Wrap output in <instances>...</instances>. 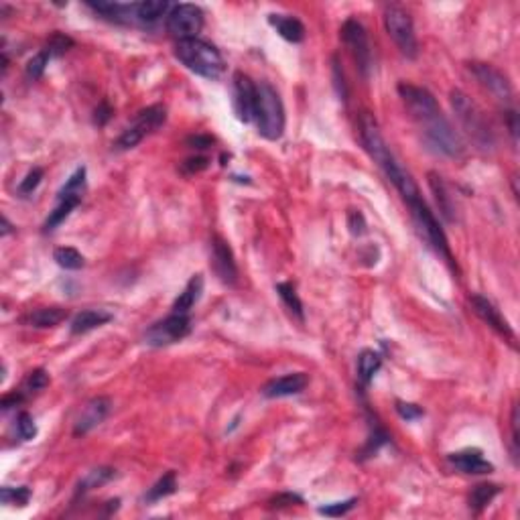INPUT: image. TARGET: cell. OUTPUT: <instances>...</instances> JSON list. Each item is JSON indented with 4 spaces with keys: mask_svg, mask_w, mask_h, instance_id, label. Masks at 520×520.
I'll list each match as a JSON object with an SVG mask.
<instances>
[{
    "mask_svg": "<svg viewBox=\"0 0 520 520\" xmlns=\"http://www.w3.org/2000/svg\"><path fill=\"white\" fill-rule=\"evenodd\" d=\"M398 94L405 106L409 108L411 116L416 120V125L423 128L429 145L435 146L447 157L463 155V143L459 134L454 130V126L449 125V120L443 116L437 100L433 98L431 92H427L425 87L413 85V83H400Z\"/></svg>",
    "mask_w": 520,
    "mask_h": 520,
    "instance_id": "6da1fadb",
    "label": "cell"
},
{
    "mask_svg": "<svg viewBox=\"0 0 520 520\" xmlns=\"http://www.w3.org/2000/svg\"><path fill=\"white\" fill-rule=\"evenodd\" d=\"M360 136H362V143L366 146L368 155L374 159L376 165L384 171V175L393 181V185L405 197V202L409 204V202H413L416 197H421L419 195V188H416V183L413 181L411 173L396 161V157L393 155L391 146L386 145V141H384L380 128L376 125V120L368 112H364L362 118H360Z\"/></svg>",
    "mask_w": 520,
    "mask_h": 520,
    "instance_id": "7a4b0ae2",
    "label": "cell"
},
{
    "mask_svg": "<svg viewBox=\"0 0 520 520\" xmlns=\"http://www.w3.org/2000/svg\"><path fill=\"white\" fill-rule=\"evenodd\" d=\"M175 57L183 63L189 71L206 80H218L226 67L222 53L211 43L204 41V39L179 41L175 47Z\"/></svg>",
    "mask_w": 520,
    "mask_h": 520,
    "instance_id": "3957f363",
    "label": "cell"
},
{
    "mask_svg": "<svg viewBox=\"0 0 520 520\" xmlns=\"http://www.w3.org/2000/svg\"><path fill=\"white\" fill-rule=\"evenodd\" d=\"M254 120L258 132L276 141L283 136L285 130V108L279 92L269 82H260L256 85V106H254Z\"/></svg>",
    "mask_w": 520,
    "mask_h": 520,
    "instance_id": "277c9868",
    "label": "cell"
},
{
    "mask_svg": "<svg viewBox=\"0 0 520 520\" xmlns=\"http://www.w3.org/2000/svg\"><path fill=\"white\" fill-rule=\"evenodd\" d=\"M384 27H386L391 39L400 49V53L409 59H415L416 53H419V43H416L415 27H413L411 15L396 4H388L384 8Z\"/></svg>",
    "mask_w": 520,
    "mask_h": 520,
    "instance_id": "5b68a950",
    "label": "cell"
},
{
    "mask_svg": "<svg viewBox=\"0 0 520 520\" xmlns=\"http://www.w3.org/2000/svg\"><path fill=\"white\" fill-rule=\"evenodd\" d=\"M449 98H451V106L458 114L459 122L468 130V134L476 141V145L484 146V148L492 145V132L486 125L478 106L474 104L461 90H454Z\"/></svg>",
    "mask_w": 520,
    "mask_h": 520,
    "instance_id": "8992f818",
    "label": "cell"
},
{
    "mask_svg": "<svg viewBox=\"0 0 520 520\" xmlns=\"http://www.w3.org/2000/svg\"><path fill=\"white\" fill-rule=\"evenodd\" d=\"M204 27V13L195 4H177L167 15V31L179 41L197 39V33Z\"/></svg>",
    "mask_w": 520,
    "mask_h": 520,
    "instance_id": "52a82bcc",
    "label": "cell"
},
{
    "mask_svg": "<svg viewBox=\"0 0 520 520\" xmlns=\"http://www.w3.org/2000/svg\"><path fill=\"white\" fill-rule=\"evenodd\" d=\"M167 120V110L163 106H148L146 110H141L134 125L130 128H126L125 132L120 134V139L116 141V146L120 150H128V148H134L139 145L146 134L155 132L159 126L165 125Z\"/></svg>",
    "mask_w": 520,
    "mask_h": 520,
    "instance_id": "ba28073f",
    "label": "cell"
},
{
    "mask_svg": "<svg viewBox=\"0 0 520 520\" xmlns=\"http://www.w3.org/2000/svg\"><path fill=\"white\" fill-rule=\"evenodd\" d=\"M409 206H411L413 218H415L419 230L423 232L425 240H427L433 248L437 250L439 254H443L445 258H451L449 246H447V238H445V232L439 226V222L435 220L433 211L427 208V204H425L421 197H416L413 202H409Z\"/></svg>",
    "mask_w": 520,
    "mask_h": 520,
    "instance_id": "9c48e42d",
    "label": "cell"
},
{
    "mask_svg": "<svg viewBox=\"0 0 520 520\" xmlns=\"http://www.w3.org/2000/svg\"><path fill=\"white\" fill-rule=\"evenodd\" d=\"M342 39L346 43V47L350 49L362 76H368L370 65H372V51H370L368 35H366V29L362 27V22L356 21V19H348L342 27Z\"/></svg>",
    "mask_w": 520,
    "mask_h": 520,
    "instance_id": "30bf717a",
    "label": "cell"
},
{
    "mask_svg": "<svg viewBox=\"0 0 520 520\" xmlns=\"http://www.w3.org/2000/svg\"><path fill=\"white\" fill-rule=\"evenodd\" d=\"M189 332H191V321H189L188 315L173 313L163 321L155 323L146 332L145 342L148 346L161 348V346H169V344H175V342L183 339L185 335H189Z\"/></svg>",
    "mask_w": 520,
    "mask_h": 520,
    "instance_id": "8fae6325",
    "label": "cell"
},
{
    "mask_svg": "<svg viewBox=\"0 0 520 520\" xmlns=\"http://www.w3.org/2000/svg\"><path fill=\"white\" fill-rule=\"evenodd\" d=\"M256 106V83H252L246 73H234V108L242 122H250L254 118Z\"/></svg>",
    "mask_w": 520,
    "mask_h": 520,
    "instance_id": "7c38bea8",
    "label": "cell"
},
{
    "mask_svg": "<svg viewBox=\"0 0 520 520\" xmlns=\"http://www.w3.org/2000/svg\"><path fill=\"white\" fill-rule=\"evenodd\" d=\"M211 258H213L211 260L213 271L220 276V281L226 285H236L238 283V267H236V260H234V254H232L228 242L220 236L211 238Z\"/></svg>",
    "mask_w": 520,
    "mask_h": 520,
    "instance_id": "4fadbf2b",
    "label": "cell"
},
{
    "mask_svg": "<svg viewBox=\"0 0 520 520\" xmlns=\"http://www.w3.org/2000/svg\"><path fill=\"white\" fill-rule=\"evenodd\" d=\"M472 71H474V76L478 78V82L488 92H492L502 102H510V98H512V85H510V82L500 73L496 67H492L488 63H472Z\"/></svg>",
    "mask_w": 520,
    "mask_h": 520,
    "instance_id": "5bb4252c",
    "label": "cell"
},
{
    "mask_svg": "<svg viewBox=\"0 0 520 520\" xmlns=\"http://www.w3.org/2000/svg\"><path fill=\"white\" fill-rule=\"evenodd\" d=\"M110 409H112V400H110V398H106V396H96V398H92V400L83 407V411L80 413V416H78V421H76L73 435H85V433H90L94 427H98L106 416H108Z\"/></svg>",
    "mask_w": 520,
    "mask_h": 520,
    "instance_id": "9a60e30c",
    "label": "cell"
},
{
    "mask_svg": "<svg viewBox=\"0 0 520 520\" xmlns=\"http://www.w3.org/2000/svg\"><path fill=\"white\" fill-rule=\"evenodd\" d=\"M309 384V376L305 372H293L281 378H272L262 386V395L267 398H283V396H293L303 393Z\"/></svg>",
    "mask_w": 520,
    "mask_h": 520,
    "instance_id": "2e32d148",
    "label": "cell"
},
{
    "mask_svg": "<svg viewBox=\"0 0 520 520\" xmlns=\"http://www.w3.org/2000/svg\"><path fill=\"white\" fill-rule=\"evenodd\" d=\"M470 303H472L474 311H476V315H478L482 321H486L490 328H494L496 332L506 335V337H514V332H512L510 323L502 317V313L496 309V305L492 301H488L482 295H472L470 297Z\"/></svg>",
    "mask_w": 520,
    "mask_h": 520,
    "instance_id": "e0dca14e",
    "label": "cell"
},
{
    "mask_svg": "<svg viewBox=\"0 0 520 520\" xmlns=\"http://www.w3.org/2000/svg\"><path fill=\"white\" fill-rule=\"evenodd\" d=\"M449 463H451L456 470H459V472H463V474H474V476L494 472V465L482 458V451H478V449H465V451L451 454V456H449Z\"/></svg>",
    "mask_w": 520,
    "mask_h": 520,
    "instance_id": "ac0fdd59",
    "label": "cell"
},
{
    "mask_svg": "<svg viewBox=\"0 0 520 520\" xmlns=\"http://www.w3.org/2000/svg\"><path fill=\"white\" fill-rule=\"evenodd\" d=\"M427 177H429V188H431L433 195H435V202H437L441 216L447 222H456V204H454V199H451V195L447 191V185H445L443 177L437 175V173H433V171Z\"/></svg>",
    "mask_w": 520,
    "mask_h": 520,
    "instance_id": "d6986e66",
    "label": "cell"
},
{
    "mask_svg": "<svg viewBox=\"0 0 520 520\" xmlns=\"http://www.w3.org/2000/svg\"><path fill=\"white\" fill-rule=\"evenodd\" d=\"M204 293V276L202 274H193L189 279V283L185 285L183 293H179V297L175 299L173 303V313H181V315H188L191 311V307L199 301Z\"/></svg>",
    "mask_w": 520,
    "mask_h": 520,
    "instance_id": "ffe728a7",
    "label": "cell"
},
{
    "mask_svg": "<svg viewBox=\"0 0 520 520\" xmlns=\"http://www.w3.org/2000/svg\"><path fill=\"white\" fill-rule=\"evenodd\" d=\"M269 22L276 29V33L289 43H301L305 39V27L295 17L287 15H269Z\"/></svg>",
    "mask_w": 520,
    "mask_h": 520,
    "instance_id": "44dd1931",
    "label": "cell"
},
{
    "mask_svg": "<svg viewBox=\"0 0 520 520\" xmlns=\"http://www.w3.org/2000/svg\"><path fill=\"white\" fill-rule=\"evenodd\" d=\"M108 321H112V313L104 311V309H85L80 311L73 321H71V333H85L96 330V328H102Z\"/></svg>",
    "mask_w": 520,
    "mask_h": 520,
    "instance_id": "7402d4cb",
    "label": "cell"
},
{
    "mask_svg": "<svg viewBox=\"0 0 520 520\" xmlns=\"http://www.w3.org/2000/svg\"><path fill=\"white\" fill-rule=\"evenodd\" d=\"M65 319H67V309L63 307H41L24 317V321L31 328H55Z\"/></svg>",
    "mask_w": 520,
    "mask_h": 520,
    "instance_id": "603a6c76",
    "label": "cell"
},
{
    "mask_svg": "<svg viewBox=\"0 0 520 520\" xmlns=\"http://www.w3.org/2000/svg\"><path fill=\"white\" fill-rule=\"evenodd\" d=\"M169 10V2L165 0H145L136 2V21L145 24H155Z\"/></svg>",
    "mask_w": 520,
    "mask_h": 520,
    "instance_id": "cb8c5ba5",
    "label": "cell"
},
{
    "mask_svg": "<svg viewBox=\"0 0 520 520\" xmlns=\"http://www.w3.org/2000/svg\"><path fill=\"white\" fill-rule=\"evenodd\" d=\"M380 366H382L380 354L374 352V350H364L358 358V376H360V380L364 384H368L374 378L376 372L380 370Z\"/></svg>",
    "mask_w": 520,
    "mask_h": 520,
    "instance_id": "d4e9b609",
    "label": "cell"
},
{
    "mask_svg": "<svg viewBox=\"0 0 520 520\" xmlns=\"http://www.w3.org/2000/svg\"><path fill=\"white\" fill-rule=\"evenodd\" d=\"M82 204V199H73V197H65V199H59V204H57V208L53 209L51 213H49V218H47V222H45V232H51V230H55L59 224H62L63 220L73 211V209L78 208Z\"/></svg>",
    "mask_w": 520,
    "mask_h": 520,
    "instance_id": "484cf974",
    "label": "cell"
},
{
    "mask_svg": "<svg viewBox=\"0 0 520 520\" xmlns=\"http://www.w3.org/2000/svg\"><path fill=\"white\" fill-rule=\"evenodd\" d=\"M53 258L55 262L62 267V269H67V271H80L83 267V256L71 246H62L53 252Z\"/></svg>",
    "mask_w": 520,
    "mask_h": 520,
    "instance_id": "4316f807",
    "label": "cell"
},
{
    "mask_svg": "<svg viewBox=\"0 0 520 520\" xmlns=\"http://www.w3.org/2000/svg\"><path fill=\"white\" fill-rule=\"evenodd\" d=\"M500 488L496 484H479L474 488V492H472V496H470V506L474 508V510H482V508H486L494 496L498 494Z\"/></svg>",
    "mask_w": 520,
    "mask_h": 520,
    "instance_id": "83f0119b",
    "label": "cell"
},
{
    "mask_svg": "<svg viewBox=\"0 0 520 520\" xmlns=\"http://www.w3.org/2000/svg\"><path fill=\"white\" fill-rule=\"evenodd\" d=\"M175 488H177V479H175V474L173 472H169L165 474L163 478L159 479L150 490H148V494L145 496L146 502H157V500H163L167 496H171L173 492H175Z\"/></svg>",
    "mask_w": 520,
    "mask_h": 520,
    "instance_id": "f1b7e54d",
    "label": "cell"
},
{
    "mask_svg": "<svg viewBox=\"0 0 520 520\" xmlns=\"http://www.w3.org/2000/svg\"><path fill=\"white\" fill-rule=\"evenodd\" d=\"M83 189H85V169L80 167V169L67 179V183L62 188V191H59V199H65V197L82 199Z\"/></svg>",
    "mask_w": 520,
    "mask_h": 520,
    "instance_id": "f546056e",
    "label": "cell"
},
{
    "mask_svg": "<svg viewBox=\"0 0 520 520\" xmlns=\"http://www.w3.org/2000/svg\"><path fill=\"white\" fill-rule=\"evenodd\" d=\"M276 293H279V297L283 299V303L289 307V311L295 313V315L303 321V303H301V299L297 297L295 287H293L291 283H279V285H276Z\"/></svg>",
    "mask_w": 520,
    "mask_h": 520,
    "instance_id": "4dcf8cb0",
    "label": "cell"
},
{
    "mask_svg": "<svg viewBox=\"0 0 520 520\" xmlns=\"http://www.w3.org/2000/svg\"><path fill=\"white\" fill-rule=\"evenodd\" d=\"M114 478V470H110V468H98V470H92L85 478L80 482V488H78V494L80 492H87V490H92V488H98V486H102L106 484L108 479Z\"/></svg>",
    "mask_w": 520,
    "mask_h": 520,
    "instance_id": "1f68e13d",
    "label": "cell"
},
{
    "mask_svg": "<svg viewBox=\"0 0 520 520\" xmlns=\"http://www.w3.org/2000/svg\"><path fill=\"white\" fill-rule=\"evenodd\" d=\"M0 498H2V504H17V506H24L29 504L31 500V490L29 488H2L0 492Z\"/></svg>",
    "mask_w": 520,
    "mask_h": 520,
    "instance_id": "d6a6232c",
    "label": "cell"
},
{
    "mask_svg": "<svg viewBox=\"0 0 520 520\" xmlns=\"http://www.w3.org/2000/svg\"><path fill=\"white\" fill-rule=\"evenodd\" d=\"M47 384H49V374H47L43 368H37V370H33V372L27 374L22 386H24L27 393H39V391H43Z\"/></svg>",
    "mask_w": 520,
    "mask_h": 520,
    "instance_id": "836d02e7",
    "label": "cell"
},
{
    "mask_svg": "<svg viewBox=\"0 0 520 520\" xmlns=\"http://www.w3.org/2000/svg\"><path fill=\"white\" fill-rule=\"evenodd\" d=\"M49 51L47 49H43L39 51L31 62L27 63V76L29 78H33V80H39L43 76V71H45V67H47V63H49Z\"/></svg>",
    "mask_w": 520,
    "mask_h": 520,
    "instance_id": "e575fe53",
    "label": "cell"
},
{
    "mask_svg": "<svg viewBox=\"0 0 520 520\" xmlns=\"http://www.w3.org/2000/svg\"><path fill=\"white\" fill-rule=\"evenodd\" d=\"M356 498L344 500V502H333V504H328V506H321L319 508V514H325V517H344L348 514L352 508L356 506Z\"/></svg>",
    "mask_w": 520,
    "mask_h": 520,
    "instance_id": "d590c367",
    "label": "cell"
},
{
    "mask_svg": "<svg viewBox=\"0 0 520 520\" xmlns=\"http://www.w3.org/2000/svg\"><path fill=\"white\" fill-rule=\"evenodd\" d=\"M71 45H73V41H71L67 35H63V33H53L49 43H47V51H49V55L59 57V55H63Z\"/></svg>",
    "mask_w": 520,
    "mask_h": 520,
    "instance_id": "8d00e7d4",
    "label": "cell"
},
{
    "mask_svg": "<svg viewBox=\"0 0 520 520\" xmlns=\"http://www.w3.org/2000/svg\"><path fill=\"white\" fill-rule=\"evenodd\" d=\"M17 431H19V435H21V439H24V441L35 439V435H37V427H35L33 416L29 415V413H21V415L17 416Z\"/></svg>",
    "mask_w": 520,
    "mask_h": 520,
    "instance_id": "74e56055",
    "label": "cell"
},
{
    "mask_svg": "<svg viewBox=\"0 0 520 520\" xmlns=\"http://www.w3.org/2000/svg\"><path fill=\"white\" fill-rule=\"evenodd\" d=\"M41 179H43V169L35 167L33 171H29V173H27V177H24V179L21 181V185H19V191H21L22 195H29V193H33L35 189L39 188Z\"/></svg>",
    "mask_w": 520,
    "mask_h": 520,
    "instance_id": "f35d334b",
    "label": "cell"
},
{
    "mask_svg": "<svg viewBox=\"0 0 520 520\" xmlns=\"http://www.w3.org/2000/svg\"><path fill=\"white\" fill-rule=\"evenodd\" d=\"M396 413L402 416L405 421H415V419H421L425 415L423 409L419 405H413V402H396Z\"/></svg>",
    "mask_w": 520,
    "mask_h": 520,
    "instance_id": "ab89813d",
    "label": "cell"
},
{
    "mask_svg": "<svg viewBox=\"0 0 520 520\" xmlns=\"http://www.w3.org/2000/svg\"><path fill=\"white\" fill-rule=\"evenodd\" d=\"M208 165H209L208 157H191V159H188V161L181 165V171L188 173V175H193V173L204 171Z\"/></svg>",
    "mask_w": 520,
    "mask_h": 520,
    "instance_id": "60d3db41",
    "label": "cell"
},
{
    "mask_svg": "<svg viewBox=\"0 0 520 520\" xmlns=\"http://www.w3.org/2000/svg\"><path fill=\"white\" fill-rule=\"evenodd\" d=\"M348 226H350V230H352V234H354V236L364 234V232H366L364 216H362L360 211H350V216H348Z\"/></svg>",
    "mask_w": 520,
    "mask_h": 520,
    "instance_id": "b9f144b4",
    "label": "cell"
},
{
    "mask_svg": "<svg viewBox=\"0 0 520 520\" xmlns=\"http://www.w3.org/2000/svg\"><path fill=\"white\" fill-rule=\"evenodd\" d=\"M291 504H303V500L297 494H279L276 498L271 500L272 508H283V506H291Z\"/></svg>",
    "mask_w": 520,
    "mask_h": 520,
    "instance_id": "7bdbcfd3",
    "label": "cell"
},
{
    "mask_svg": "<svg viewBox=\"0 0 520 520\" xmlns=\"http://www.w3.org/2000/svg\"><path fill=\"white\" fill-rule=\"evenodd\" d=\"M512 454H514V458H517V454H519V409L514 407L512 409Z\"/></svg>",
    "mask_w": 520,
    "mask_h": 520,
    "instance_id": "ee69618b",
    "label": "cell"
},
{
    "mask_svg": "<svg viewBox=\"0 0 520 520\" xmlns=\"http://www.w3.org/2000/svg\"><path fill=\"white\" fill-rule=\"evenodd\" d=\"M211 143L213 141L206 134H195V136H189L188 139V145L191 148H208V146H211Z\"/></svg>",
    "mask_w": 520,
    "mask_h": 520,
    "instance_id": "f6af8a7d",
    "label": "cell"
},
{
    "mask_svg": "<svg viewBox=\"0 0 520 520\" xmlns=\"http://www.w3.org/2000/svg\"><path fill=\"white\" fill-rule=\"evenodd\" d=\"M21 400H22L21 393H13V395H6V396H4L0 405H2V409L6 411V409H13V407H17V405H19Z\"/></svg>",
    "mask_w": 520,
    "mask_h": 520,
    "instance_id": "bcb514c9",
    "label": "cell"
},
{
    "mask_svg": "<svg viewBox=\"0 0 520 520\" xmlns=\"http://www.w3.org/2000/svg\"><path fill=\"white\" fill-rule=\"evenodd\" d=\"M508 128H510V134H512V139L517 143V139H519V116H517L514 110L508 112Z\"/></svg>",
    "mask_w": 520,
    "mask_h": 520,
    "instance_id": "7dc6e473",
    "label": "cell"
},
{
    "mask_svg": "<svg viewBox=\"0 0 520 520\" xmlns=\"http://www.w3.org/2000/svg\"><path fill=\"white\" fill-rule=\"evenodd\" d=\"M110 114H112L110 106L102 104L98 110H96V122H98V125H106V122H108V118H110Z\"/></svg>",
    "mask_w": 520,
    "mask_h": 520,
    "instance_id": "c3c4849f",
    "label": "cell"
},
{
    "mask_svg": "<svg viewBox=\"0 0 520 520\" xmlns=\"http://www.w3.org/2000/svg\"><path fill=\"white\" fill-rule=\"evenodd\" d=\"M13 230V226H10V222L6 220V218H2V236H6L8 232Z\"/></svg>",
    "mask_w": 520,
    "mask_h": 520,
    "instance_id": "681fc988",
    "label": "cell"
}]
</instances>
